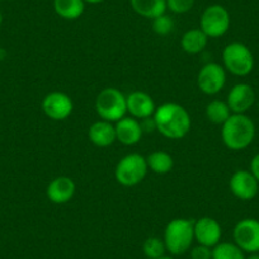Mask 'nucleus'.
<instances>
[{
    "label": "nucleus",
    "instance_id": "7ed1b4c3",
    "mask_svg": "<svg viewBox=\"0 0 259 259\" xmlns=\"http://www.w3.org/2000/svg\"><path fill=\"white\" fill-rule=\"evenodd\" d=\"M194 221L184 218H177L169 221L164 230V243L166 251L171 255H182L191 249L194 241Z\"/></svg>",
    "mask_w": 259,
    "mask_h": 259
},
{
    "label": "nucleus",
    "instance_id": "f3484780",
    "mask_svg": "<svg viewBox=\"0 0 259 259\" xmlns=\"http://www.w3.org/2000/svg\"><path fill=\"white\" fill-rule=\"evenodd\" d=\"M88 136L92 144L98 148H107L117 140L116 128H114L113 123L104 121V119H99V121L92 123L88 130Z\"/></svg>",
    "mask_w": 259,
    "mask_h": 259
},
{
    "label": "nucleus",
    "instance_id": "bb28decb",
    "mask_svg": "<svg viewBox=\"0 0 259 259\" xmlns=\"http://www.w3.org/2000/svg\"><path fill=\"white\" fill-rule=\"evenodd\" d=\"M191 259H212V248L201 244L193 246L191 249Z\"/></svg>",
    "mask_w": 259,
    "mask_h": 259
},
{
    "label": "nucleus",
    "instance_id": "4468645a",
    "mask_svg": "<svg viewBox=\"0 0 259 259\" xmlns=\"http://www.w3.org/2000/svg\"><path fill=\"white\" fill-rule=\"evenodd\" d=\"M127 98V113L136 119L150 118L155 113V102L150 94L141 91H135L126 96Z\"/></svg>",
    "mask_w": 259,
    "mask_h": 259
},
{
    "label": "nucleus",
    "instance_id": "4be33fe9",
    "mask_svg": "<svg viewBox=\"0 0 259 259\" xmlns=\"http://www.w3.org/2000/svg\"><path fill=\"white\" fill-rule=\"evenodd\" d=\"M231 111L228 103L224 101H211L206 107V117L210 122L215 124L225 123L226 119L231 116Z\"/></svg>",
    "mask_w": 259,
    "mask_h": 259
},
{
    "label": "nucleus",
    "instance_id": "f8f14e48",
    "mask_svg": "<svg viewBox=\"0 0 259 259\" xmlns=\"http://www.w3.org/2000/svg\"><path fill=\"white\" fill-rule=\"evenodd\" d=\"M193 230L194 240L201 245L213 248L221 241V235H223L221 225L216 219L210 216H203L194 221Z\"/></svg>",
    "mask_w": 259,
    "mask_h": 259
},
{
    "label": "nucleus",
    "instance_id": "f03ea898",
    "mask_svg": "<svg viewBox=\"0 0 259 259\" xmlns=\"http://www.w3.org/2000/svg\"><path fill=\"white\" fill-rule=\"evenodd\" d=\"M221 126V139L230 150H244L255 138V124L246 114L233 113Z\"/></svg>",
    "mask_w": 259,
    "mask_h": 259
},
{
    "label": "nucleus",
    "instance_id": "aec40b11",
    "mask_svg": "<svg viewBox=\"0 0 259 259\" xmlns=\"http://www.w3.org/2000/svg\"><path fill=\"white\" fill-rule=\"evenodd\" d=\"M55 13L62 19L74 21L83 16L85 11L84 0H54Z\"/></svg>",
    "mask_w": 259,
    "mask_h": 259
},
{
    "label": "nucleus",
    "instance_id": "c85d7f7f",
    "mask_svg": "<svg viewBox=\"0 0 259 259\" xmlns=\"http://www.w3.org/2000/svg\"><path fill=\"white\" fill-rule=\"evenodd\" d=\"M84 2L89 4H98V3H102L103 0H84Z\"/></svg>",
    "mask_w": 259,
    "mask_h": 259
},
{
    "label": "nucleus",
    "instance_id": "20e7f679",
    "mask_svg": "<svg viewBox=\"0 0 259 259\" xmlns=\"http://www.w3.org/2000/svg\"><path fill=\"white\" fill-rule=\"evenodd\" d=\"M96 111L104 121L112 123L119 121L127 113L126 96L117 88H104L97 96Z\"/></svg>",
    "mask_w": 259,
    "mask_h": 259
},
{
    "label": "nucleus",
    "instance_id": "f257e3e1",
    "mask_svg": "<svg viewBox=\"0 0 259 259\" xmlns=\"http://www.w3.org/2000/svg\"><path fill=\"white\" fill-rule=\"evenodd\" d=\"M153 118L159 133L171 140L183 139L192 126L188 111L183 106L173 102L156 107Z\"/></svg>",
    "mask_w": 259,
    "mask_h": 259
},
{
    "label": "nucleus",
    "instance_id": "1a4fd4ad",
    "mask_svg": "<svg viewBox=\"0 0 259 259\" xmlns=\"http://www.w3.org/2000/svg\"><path fill=\"white\" fill-rule=\"evenodd\" d=\"M226 84V70L218 62H208L201 68L197 75V85L207 96L220 93Z\"/></svg>",
    "mask_w": 259,
    "mask_h": 259
},
{
    "label": "nucleus",
    "instance_id": "a878e982",
    "mask_svg": "<svg viewBox=\"0 0 259 259\" xmlns=\"http://www.w3.org/2000/svg\"><path fill=\"white\" fill-rule=\"evenodd\" d=\"M194 0H166V8L176 14H184L191 11Z\"/></svg>",
    "mask_w": 259,
    "mask_h": 259
},
{
    "label": "nucleus",
    "instance_id": "6e6552de",
    "mask_svg": "<svg viewBox=\"0 0 259 259\" xmlns=\"http://www.w3.org/2000/svg\"><path fill=\"white\" fill-rule=\"evenodd\" d=\"M234 243L244 253H259V220L246 218L238 221L233 231Z\"/></svg>",
    "mask_w": 259,
    "mask_h": 259
},
{
    "label": "nucleus",
    "instance_id": "423d86ee",
    "mask_svg": "<svg viewBox=\"0 0 259 259\" xmlns=\"http://www.w3.org/2000/svg\"><path fill=\"white\" fill-rule=\"evenodd\" d=\"M149 170L146 158L140 154H128L118 161L114 170V177L119 184L124 187H134L141 183Z\"/></svg>",
    "mask_w": 259,
    "mask_h": 259
},
{
    "label": "nucleus",
    "instance_id": "b1692460",
    "mask_svg": "<svg viewBox=\"0 0 259 259\" xmlns=\"http://www.w3.org/2000/svg\"><path fill=\"white\" fill-rule=\"evenodd\" d=\"M143 251L148 259H159L165 255L166 246L163 239L150 236L143 244Z\"/></svg>",
    "mask_w": 259,
    "mask_h": 259
},
{
    "label": "nucleus",
    "instance_id": "5701e85b",
    "mask_svg": "<svg viewBox=\"0 0 259 259\" xmlns=\"http://www.w3.org/2000/svg\"><path fill=\"white\" fill-rule=\"evenodd\" d=\"M245 253L235 243L220 241L212 248V259H245Z\"/></svg>",
    "mask_w": 259,
    "mask_h": 259
},
{
    "label": "nucleus",
    "instance_id": "0eeeda50",
    "mask_svg": "<svg viewBox=\"0 0 259 259\" xmlns=\"http://www.w3.org/2000/svg\"><path fill=\"white\" fill-rule=\"evenodd\" d=\"M230 14L225 7L212 4L203 11L201 16V29L208 38L223 37L230 28Z\"/></svg>",
    "mask_w": 259,
    "mask_h": 259
},
{
    "label": "nucleus",
    "instance_id": "393cba45",
    "mask_svg": "<svg viewBox=\"0 0 259 259\" xmlns=\"http://www.w3.org/2000/svg\"><path fill=\"white\" fill-rule=\"evenodd\" d=\"M153 29L158 36H168L174 29V21L166 14L153 19Z\"/></svg>",
    "mask_w": 259,
    "mask_h": 259
},
{
    "label": "nucleus",
    "instance_id": "ddd939ff",
    "mask_svg": "<svg viewBox=\"0 0 259 259\" xmlns=\"http://www.w3.org/2000/svg\"><path fill=\"white\" fill-rule=\"evenodd\" d=\"M255 99L256 97L253 87L246 83H239L230 89L226 103L231 113L245 114L254 106Z\"/></svg>",
    "mask_w": 259,
    "mask_h": 259
},
{
    "label": "nucleus",
    "instance_id": "7c9ffc66",
    "mask_svg": "<svg viewBox=\"0 0 259 259\" xmlns=\"http://www.w3.org/2000/svg\"><path fill=\"white\" fill-rule=\"evenodd\" d=\"M159 259H174L173 256H166V255H164V256H161V258H159Z\"/></svg>",
    "mask_w": 259,
    "mask_h": 259
},
{
    "label": "nucleus",
    "instance_id": "2eb2a0df",
    "mask_svg": "<svg viewBox=\"0 0 259 259\" xmlns=\"http://www.w3.org/2000/svg\"><path fill=\"white\" fill-rule=\"evenodd\" d=\"M76 191V184L69 177L60 176L52 179L46 189L47 198L55 205H64L71 201Z\"/></svg>",
    "mask_w": 259,
    "mask_h": 259
},
{
    "label": "nucleus",
    "instance_id": "c756f323",
    "mask_svg": "<svg viewBox=\"0 0 259 259\" xmlns=\"http://www.w3.org/2000/svg\"><path fill=\"white\" fill-rule=\"evenodd\" d=\"M245 259H259V254L258 253H253V254H250L249 256H246Z\"/></svg>",
    "mask_w": 259,
    "mask_h": 259
},
{
    "label": "nucleus",
    "instance_id": "412c9836",
    "mask_svg": "<svg viewBox=\"0 0 259 259\" xmlns=\"http://www.w3.org/2000/svg\"><path fill=\"white\" fill-rule=\"evenodd\" d=\"M149 169L155 174H166L173 169L174 160L166 151H154L146 158Z\"/></svg>",
    "mask_w": 259,
    "mask_h": 259
},
{
    "label": "nucleus",
    "instance_id": "2f4dec72",
    "mask_svg": "<svg viewBox=\"0 0 259 259\" xmlns=\"http://www.w3.org/2000/svg\"><path fill=\"white\" fill-rule=\"evenodd\" d=\"M2 23H3V16L0 13V26H2Z\"/></svg>",
    "mask_w": 259,
    "mask_h": 259
},
{
    "label": "nucleus",
    "instance_id": "39448f33",
    "mask_svg": "<svg viewBox=\"0 0 259 259\" xmlns=\"http://www.w3.org/2000/svg\"><path fill=\"white\" fill-rule=\"evenodd\" d=\"M223 62L225 70L235 76H246L254 69V56L246 45L231 42L223 51Z\"/></svg>",
    "mask_w": 259,
    "mask_h": 259
},
{
    "label": "nucleus",
    "instance_id": "cd10ccee",
    "mask_svg": "<svg viewBox=\"0 0 259 259\" xmlns=\"http://www.w3.org/2000/svg\"><path fill=\"white\" fill-rule=\"evenodd\" d=\"M250 171H251V174L255 177L256 181L259 182V154H256V155L251 159Z\"/></svg>",
    "mask_w": 259,
    "mask_h": 259
},
{
    "label": "nucleus",
    "instance_id": "a211bd4d",
    "mask_svg": "<svg viewBox=\"0 0 259 259\" xmlns=\"http://www.w3.org/2000/svg\"><path fill=\"white\" fill-rule=\"evenodd\" d=\"M130 4L139 16L155 19L166 12V0H130Z\"/></svg>",
    "mask_w": 259,
    "mask_h": 259
},
{
    "label": "nucleus",
    "instance_id": "9d476101",
    "mask_svg": "<svg viewBox=\"0 0 259 259\" xmlns=\"http://www.w3.org/2000/svg\"><path fill=\"white\" fill-rule=\"evenodd\" d=\"M73 99L64 92H51L42 101V111L54 121H64L73 113Z\"/></svg>",
    "mask_w": 259,
    "mask_h": 259
},
{
    "label": "nucleus",
    "instance_id": "6ab92c4d",
    "mask_svg": "<svg viewBox=\"0 0 259 259\" xmlns=\"http://www.w3.org/2000/svg\"><path fill=\"white\" fill-rule=\"evenodd\" d=\"M208 44V37L201 28L189 29L183 34L181 39V46L187 54L196 55L202 52Z\"/></svg>",
    "mask_w": 259,
    "mask_h": 259
},
{
    "label": "nucleus",
    "instance_id": "dca6fc26",
    "mask_svg": "<svg viewBox=\"0 0 259 259\" xmlns=\"http://www.w3.org/2000/svg\"><path fill=\"white\" fill-rule=\"evenodd\" d=\"M116 128V138L121 144L127 146L135 145L143 138V127L141 122L134 117H123L114 124Z\"/></svg>",
    "mask_w": 259,
    "mask_h": 259
},
{
    "label": "nucleus",
    "instance_id": "9b49d317",
    "mask_svg": "<svg viewBox=\"0 0 259 259\" xmlns=\"http://www.w3.org/2000/svg\"><path fill=\"white\" fill-rule=\"evenodd\" d=\"M231 193L241 201H250L259 191V182L250 170H236L229 181Z\"/></svg>",
    "mask_w": 259,
    "mask_h": 259
}]
</instances>
